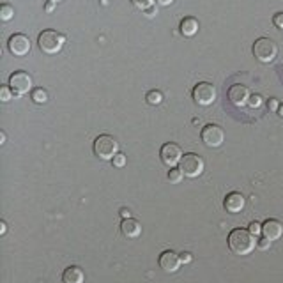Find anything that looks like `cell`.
Returning <instances> with one entry per match:
<instances>
[{"label":"cell","mask_w":283,"mask_h":283,"mask_svg":"<svg viewBox=\"0 0 283 283\" xmlns=\"http://www.w3.org/2000/svg\"><path fill=\"white\" fill-rule=\"evenodd\" d=\"M257 246L255 235L244 228H234L228 234V248L235 255H250Z\"/></svg>","instance_id":"obj_1"},{"label":"cell","mask_w":283,"mask_h":283,"mask_svg":"<svg viewBox=\"0 0 283 283\" xmlns=\"http://www.w3.org/2000/svg\"><path fill=\"white\" fill-rule=\"evenodd\" d=\"M64 43H66L64 34L57 32V30H43L39 34V39H37L39 50L43 53H46V55H57L62 50Z\"/></svg>","instance_id":"obj_2"},{"label":"cell","mask_w":283,"mask_h":283,"mask_svg":"<svg viewBox=\"0 0 283 283\" xmlns=\"http://www.w3.org/2000/svg\"><path fill=\"white\" fill-rule=\"evenodd\" d=\"M94 154L103 161H110L119 154V143L117 140L110 135H99L94 140Z\"/></svg>","instance_id":"obj_3"},{"label":"cell","mask_w":283,"mask_h":283,"mask_svg":"<svg viewBox=\"0 0 283 283\" xmlns=\"http://www.w3.org/2000/svg\"><path fill=\"white\" fill-rule=\"evenodd\" d=\"M253 55L262 64H271L278 57V46L269 37H260L253 43Z\"/></svg>","instance_id":"obj_4"},{"label":"cell","mask_w":283,"mask_h":283,"mask_svg":"<svg viewBox=\"0 0 283 283\" xmlns=\"http://www.w3.org/2000/svg\"><path fill=\"white\" fill-rule=\"evenodd\" d=\"M191 96H193V101L198 106H211L216 101V97H218V90L209 81H200L198 85H195Z\"/></svg>","instance_id":"obj_5"},{"label":"cell","mask_w":283,"mask_h":283,"mask_svg":"<svg viewBox=\"0 0 283 283\" xmlns=\"http://www.w3.org/2000/svg\"><path fill=\"white\" fill-rule=\"evenodd\" d=\"M179 168H181V172L186 177H198V175H202L204 172V159L198 156V154L195 152H188L182 156L181 163H179Z\"/></svg>","instance_id":"obj_6"},{"label":"cell","mask_w":283,"mask_h":283,"mask_svg":"<svg viewBox=\"0 0 283 283\" xmlns=\"http://www.w3.org/2000/svg\"><path fill=\"white\" fill-rule=\"evenodd\" d=\"M200 138H202L206 147L216 149V147H219L225 142V133H223V130L218 124H207L202 130V133H200Z\"/></svg>","instance_id":"obj_7"},{"label":"cell","mask_w":283,"mask_h":283,"mask_svg":"<svg viewBox=\"0 0 283 283\" xmlns=\"http://www.w3.org/2000/svg\"><path fill=\"white\" fill-rule=\"evenodd\" d=\"M32 85H34L32 76L28 73H25V71H14V73L11 74V78H9V87H11L18 96L30 92V90H32Z\"/></svg>","instance_id":"obj_8"},{"label":"cell","mask_w":283,"mask_h":283,"mask_svg":"<svg viewBox=\"0 0 283 283\" xmlns=\"http://www.w3.org/2000/svg\"><path fill=\"white\" fill-rule=\"evenodd\" d=\"M9 52L14 57H25L30 52V39H28L25 34H14V36L9 37Z\"/></svg>","instance_id":"obj_9"},{"label":"cell","mask_w":283,"mask_h":283,"mask_svg":"<svg viewBox=\"0 0 283 283\" xmlns=\"http://www.w3.org/2000/svg\"><path fill=\"white\" fill-rule=\"evenodd\" d=\"M159 156H161V161L165 163L166 166H170V168H174L175 165H179L182 159V150L179 145H175V143H165V145L161 147V152H159Z\"/></svg>","instance_id":"obj_10"},{"label":"cell","mask_w":283,"mask_h":283,"mask_svg":"<svg viewBox=\"0 0 283 283\" xmlns=\"http://www.w3.org/2000/svg\"><path fill=\"white\" fill-rule=\"evenodd\" d=\"M181 264H182L181 257L172 250H166L159 255V267H161L165 273H177Z\"/></svg>","instance_id":"obj_11"},{"label":"cell","mask_w":283,"mask_h":283,"mask_svg":"<svg viewBox=\"0 0 283 283\" xmlns=\"http://www.w3.org/2000/svg\"><path fill=\"white\" fill-rule=\"evenodd\" d=\"M250 96H251L250 90H248V87H244V85H232L230 89H228V101L234 106H237V108L248 105Z\"/></svg>","instance_id":"obj_12"},{"label":"cell","mask_w":283,"mask_h":283,"mask_svg":"<svg viewBox=\"0 0 283 283\" xmlns=\"http://www.w3.org/2000/svg\"><path fill=\"white\" fill-rule=\"evenodd\" d=\"M244 206H246V198L243 197L241 193H237V191H232V193L226 195L225 198V209L228 211V212H241V211L244 209Z\"/></svg>","instance_id":"obj_13"},{"label":"cell","mask_w":283,"mask_h":283,"mask_svg":"<svg viewBox=\"0 0 283 283\" xmlns=\"http://www.w3.org/2000/svg\"><path fill=\"white\" fill-rule=\"evenodd\" d=\"M262 234L264 237L271 239V241H278L283 235V225L278 219H267L262 225Z\"/></svg>","instance_id":"obj_14"},{"label":"cell","mask_w":283,"mask_h":283,"mask_svg":"<svg viewBox=\"0 0 283 283\" xmlns=\"http://www.w3.org/2000/svg\"><path fill=\"white\" fill-rule=\"evenodd\" d=\"M121 232H122V235H124V237H128V239L138 237V235L142 234V225H140V221H137L135 218H126V219H122V223H121Z\"/></svg>","instance_id":"obj_15"},{"label":"cell","mask_w":283,"mask_h":283,"mask_svg":"<svg viewBox=\"0 0 283 283\" xmlns=\"http://www.w3.org/2000/svg\"><path fill=\"white\" fill-rule=\"evenodd\" d=\"M62 282L64 283H83L85 282V273L81 267L78 266H69L62 275Z\"/></svg>","instance_id":"obj_16"},{"label":"cell","mask_w":283,"mask_h":283,"mask_svg":"<svg viewBox=\"0 0 283 283\" xmlns=\"http://www.w3.org/2000/svg\"><path fill=\"white\" fill-rule=\"evenodd\" d=\"M198 32V21L195 18H184L181 21V34L186 37H193Z\"/></svg>","instance_id":"obj_17"},{"label":"cell","mask_w":283,"mask_h":283,"mask_svg":"<svg viewBox=\"0 0 283 283\" xmlns=\"http://www.w3.org/2000/svg\"><path fill=\"white\" fill-rule=\"evenodd\" d=\"M32 101L37 105H45L48 101V92L45 89H34L32 90Z\"/></svg>","instance_id":"obj_18"},{"label":"cell","mask_w":283,"mask_h":283,"mask_svg":"<svg viewBox=\"0 0 283 283\" xmlns=\"http://www.w3.org/2000/svg\"><path fill=\"white\" fill-rule=\"evenodd\" d=\"M147 103L152 106H158L163 103V94L159 92V90H150V92H147Z\"/></svg>","instance_id":"obj_19"},{"label":"cell","mask_w":283,"mask_h":283,"mask_svg":"<svg viewBox=\"0 0 283 283\" xmlns=\"http://www.w3.org/2000/svg\"><path fill=\"white\" fill-rule=\"evenodd\" d=\"M12 16H14V9L9 4H2L0 5V20L2 21H11Z\"/></svg>","instance_id":"obj_20"},{"label":"cell","mask_w":283,"mask_h":283,"mask_svg":"<svg viewBox=\"0 0 283 283\" xmlns=\"http://www.w3.org/2000/svg\"><path fill=\"white\" fill-rule=\"evenodd\" d=\"M131 4H133L137 9L145 12L147 9H150L154 5V0H131Z\"/></svg>","instance_id":"obj_21"},{"label":"cell","mask_w":283,"mask_h":283,"mask_svg":"<svg viewBox=\"0 0 283 283\" xmlns=\"http://www.w3.org/2000/svg\"><path fill=\"white\" fill-rule=\"evenodd\" d=\"M182 177H184V174L181 172V168H172L168 172V181L174 182V184H179L182 181Z\"/></svg>","instance_id":"obj_22"},{"label":"cell","mask_w":283,"mask_h":283,"mask_svg":"<svg viewBox=\"0 0 283 283\" xmlns=\"http://www.w3.org/2000/svg\"><path fill=\"white\" fill-rule=\"evenodd\" d=\"M264 103L262 96H259V94H253V96H250V101H248V105L251 106V108H260Z\"/></svg>","instance_id":"obj_23"},{"label":"cell","mask_w":283,"mask_h":283,"mask_svg":"<svg viewBox=\"0 0 283 283\" xmlns=\"http://www.w3.org/2000/svg\"><path fill=\"white\" fill-rule=\"evenodd\" d=\"M11 87H2L0 89V101L2 103H7V101H11Z\"/></svg>","instance_id":"obj_24"},{"label":"cell","mask_w":283,"mask_h":283,"mask_svg":"<svg viewBox=\"0 0 283 283\" xmlns=\"http://www.w3.org/2000/svg\"><path fill=\"white\" fill-rule=\"evenodd\" d=\"M112 163H113V166H117V168H122V166L126 165V156L122 152H119L115 158L112 159Z\"/></svg>","instance_id":"obj_25"},{"label":"cell","mask_w":283,"mask_h":283,"mask_svg":"<svg viewBox=\"0 0 283 283\" xmlns=\"http://www.w3.org/2000/svg\"><path fill=\"white\" fill-rule=\"evenodd\" d=\"M248 230H250L253 235H260V234H262V225H260V223H257V221H253L250 225V228H248Z\"/></svg>","instance_id":"obj_26"},{"label":"cell","mask_w":283,"mask_h":283,"mask_svg":"<svg viewBox=\"0 0 283 283\" xmlns=\"http://www.w3.org/2000/svg\"><path fill=\"white\" fill-rule=\"evenodd\" d=\"M257 246H259V248H260V250H267V248L271 246V239H267V237L260 239L259 243H257Z\"/></svg>","instance_id":"obj_27"},{"label":"cell","mask_w":283,"mask_h":283,"mask_svg":"<svg viewBox=\"0 0 283 283\" xmlns=\"http://www.w3.org/2000/svg\"><path fill=\"white\" fill-rule=\"evenodd\" d=\"M273 23H275L278 28H283V12H278V14H275V18H273Z\"/></svg>","instance_id":"obj_28"},{"label":"cell","mask_w":283,"mask_h":283,"mask_svg":"<svg viewBox=\"0 0 283 283\" xmlns=\"http://www.w3.org/2000/svg\"><path fill=\"white\" fill-rule=\"evenodd\" d=\"M267 106H269V110H271V112H278V108H280V105H278V101H276V99H269Z\"/></svg>","instance_id":"obj_29"},{"label":"cell","mask_w":283,"mask_h":283,"mask_svg":"<svg viewBox=\"0 0 283 283\" xmlns=\"http://www.w3.org/2000/svg\"><path fill=\"white\" fill-rule=\"evenodd\" d=\"M191 259H193V257H191V253H181V262L182 264H190Z\"/></svg>","instance_id":"obj_30"},{"label":"cell","mask_w":283,"mask_h":283,"mask_svg":"<svg viewBox=\"0 0 283 283\" xmlns=\"http://www.w3.org/2000/svg\"><path fill=\"white\" fill-rule=\"evenodd\" d=\"M156 4L163 5V7H166V5H172V4H174V0H156Z\"/></svg>","instance_id":"obj_31"},{"label":"cell","mask_w":283,"mask_h":283,"mask_svg":"<svg viewBox=\"0 0 283 283\" xmlns=\"http://www.w3.org/2000/svg\"><path fill=\"white\" fill-rule=\"evenodd\" d=\"M145 14H147V16H149V18H152L154 14H158V9H156V7H154V5H152V7H150V9H147Z\"/></svg>","instance_id":"obj_32"},{"label":"cell","mask_w":283,"mask_h":283,"mask_svg":"<svg viewBox=\"0 0 283 283\" xmlns=\"http://www.w3.org/2000/svg\"><path fill=\"white\" fill-rule=\"evenodd\" d=\"M121 214H122V218H131V212H130V209H126V207H124V209H122L121 211Z\"/></svg>","instance_id":"obj_33"},{"label":"cell","mask_w":283,"mask_h":283,"mask_svg":"<svg viewBox=\"0 0 283 283\" xmlns=\"http://www.w3.org/2000/svg\"><path fill=\"white\" fill-rule=\"evenodd\" d=\"M5 232H7V225H5V221H2V223H0V234L4 235Z\"/></svg>","instance_id":"obj_34"},{"label":"cell","mask_w":283,"mask_h":283,"mask_svg":"<svg viewBox=\"0 0 283 283\" xmlns=\"http://www.w3.org/2000/svg\"><path fill=\"white\" fill-rule=\"evenodd\" d=\"M45 9H46L48 12H52V11H53V2H48V4L45 5Z\"/></svg>","instance_id":"obj_35"},{"label":"cell","mask_w":283,"mask_h":283,"mask_svg":"<svg viewBox=\"0 0 283 283\" xmlns=\"http://www.w3.org/2000/svg\"><path fill=\"white\" fill-rule=\"evenodd\" d=\"M0 143H5V133H4V131L0 133Z\"/></svg>","instance_id":"obj_36"},{"label":"cell","mask_w":283,"mask_h":283,"mask_svg":"<svg viewBox=\"0 0 283 283\" xmlns=\"http://www.w3.org/2000/svg\"><path fill=\"white\" fill-rule=\"evenodd\" d=\"M278 115H280V117H283V105H280V108H278Z\"/></svg>","instance_id":"obj_37"},{"label":"cell","mask_w":283,"mask_h":283,"mask_svg":"<svg viewBox=\"0 0 283 283\" xmlns=\"http://www.w3.org/2000/svg\"><path fill=\"white\" fill-rule=\"evenodd\" d=\"M50 2H53V4H59V2H62V0H50Z\"/></svg>","instance_id":"obj_38"}]
</instances>
